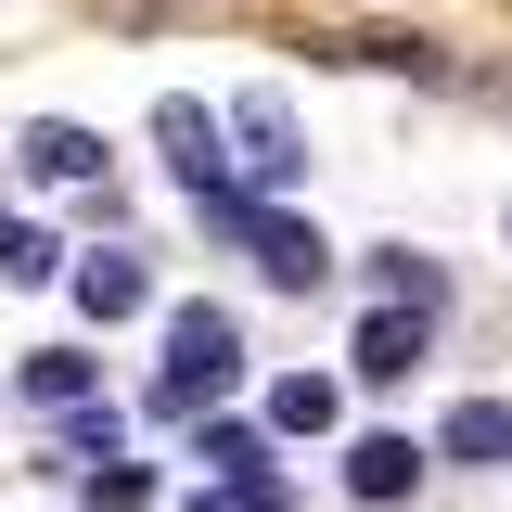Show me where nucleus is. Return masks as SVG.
I'll return each mask as SVG.
<instances>
[{
  "label": "nucleus",
  "mask_w": 512,
  "mask_h": 512,
  "mask_svg": "<svg viewBox=\"0 0 512 512\" xmlns=\"http://www.w3.org/2000/svg\"><path fill=\"white\" fill-rule=\"evenodd\" d=\"M205 218H218V231H231V244H244L256 269L282 282V295H320V269H333V244H320L308 218H282V205H256V192H218Z\"/></svg>",
  "instance_id": "obj_1"
},
{
  "label": "nucleus",
  "mask_w": 512,
  "mask_h": 512,
  "mask_svg": "<svg viewBox=\"0 0 512 512\" xmlns=\"http://www.w3.org/2000/svg\"><path fill=\"white\" fill-rule=\"evenodd\" d=\"M295 180H308V128H295V103H282V90H244V103H231V192L269 205V192H295Z\"/></svg>",
  "instance_id": "obj_2"
},
{
  "label": "nucleus",
  "mask_w": 512,
  "mask_h": 512,
  "mask_svg": "<svg viewBox=\"0 0 512 512\" xmlns=\"http://www.w3.org/2000/svg\"><path fill=\"white\" fill-rule=\"evenodd\" d=\"M231 359H244L231 308H180V320H167V372H154V410H205V397L231 384Z\"/></svg>",
  "instance_id": "obj_3"
},
{
  "label": "nucleus",
  "mask_w": 512,
  "mask_h": 512,
  "mask_svg": "<svg viewBox=\"0 0 512 512\" xmlns=\"http://www.w3.org/2000/svg\"><path fill=\"white\" fill-rule=\"evenodd\" d=\"M423 346H436V308H372L346 372H359V384H410V372H423Z\"/></svg>",
  "instance_id": "obj_4"
},
{
  "label": "nucleus",
  "mask_w": 512,
  "mask_h": 512,
  "mask_svg": "<svg viewBox=\"0 0 512 512\" xmlns=\"http://www.w3.org/2000/svg\"><path fill=\"white\" fill-rule=\"evenodd\" d=\"M64 282H77V320H128L141 295H154V269H141V244H90L77 269H64Z\"/></svg>",
  "instance_id": "obj_5"
},
{
  "label": "nucleus",
  "mask_w": 512,
  "mask_h": 512,
  "mask_svg": "<svg viewBox=\"0 0 512 512\" xmlns=\"http://www.w3.org/2000/svg\"><path fill=\"white\" fill-rule=\"evenodd\" d=\"M154 141H167V167H180L205 205L231 192V154H218V116H205V103H154Z\"/></svg>",
  "instance_id": "obj_6"
},
{
  "label": "nucleus",
  "mask_w": 512,
  "mask_h": 512,
  "mask_svg": "<svg viewBox=\"0 0 512 512\" xmlns=\"http://www.w3.org/2000/svg\"><path fill=\"white\" fill-rule=\"evenodd\" d=\"M26 180H52V192H90V180H103V141H90L77 116H39V128H26Z\"/></svg>",
  "instance_id": "obj_7"
},
{
  "label": "nucleus",
  "mask_w": 512,
  "mask_h": 512,
  "mask_svg": "<svg viewBox=\"0 0 512 512\" xmlns=\"http://www.w3.org/2000/svg\"><path fill=\"white\" fill-rule=\"evenodd\" d=\"M436 461H487V474H500L512 461V397H461L436 423Z\"/></svg>",
  "instance_id": "obj_8"
},
{
  "label": "nucleus",
  "mask_w": 512,
  "mask_h": 512,
  "mask_svg": "<svg viewBox=\"0 0 512 512\" xmlns=\"http://www.w3.org/2000/svg\"><path fill=\"white\" fill-rule=\"evenodd\" d=\"M346 487H359V500H410V487H423V448L410 436H359L346 448Z\"/></svg>",
  "instance_id": "obj_9"
},
{
  "label": "nucleus",
  "mask_w": 512,
  "mask_h": 512,
  "mask_svg": "<svg viewBox=\"0 0 512 512\" xmlns=\"http://www.w3.org/2000/svg\"><path fill=\"white\" fill-rule=\"evenodd\" d=\"M372 308H448V282H436V256H410V244H384V256H372Z\"/></svg>",
  "instance_id": "obj_10"
},
{
  "label": "nucleus",
  "mask_w": 512,
  "mask_h": 512,
  "mask_svg": "<svg viewBox=\"0 0 512 512\" xmlns=\"http://www.w3.org/2000/svg\"><path fill=\"white\" fill-rule=\"evenodd\" d=\"M333 423V372H282L269 384V436H320Z\"/></svg>",
  "instance_id": "obj_11"
},
{
  "label": "nucleus",
  "mask_w": 512,
  "mask_h": 512,
  "mask_svg": "<svg viewBox=\"0 0 512 512\" xmlns=\"http://www.w3.org/2000/svg\"><path fill=\"white\" fill-rule=\"evenodd\" d=\"M90 397V346H39L26 359V410H77Z\"/></svg>",
  "instance_id": "obj_12"
},
{
  "label": "nucleus",
  "mask_w": 512,
  "mask_h": 512,
  "mask_svg": "<svg viewBox=\"0 0 512 512\" xmlns=\"http://www.w3.org/2000/svg\"><path fill=\"white\" fill-rule=\"evenodd\" d=\"M0 269H13V282H52V269H64V244L39 231V218H0Z\"/></svg>",
  "instance_id": "obj_13"
},
{
  "label": "nucleus",
  "mask_w": 512,
  "mask_h": 512,
  "mask_svg": "<svg viewBox=\"0 0 512 512\" xmlns=\"http://www.w3.org/2000/svg\"><path fill=\"white\" fill-rule=\"evenodd\" d=\"M90 512H154V474L141 461H90Z\"/></svg>",
  "instance_id": "obj_14"
},
{
  "label": "nucleus",
  "mask_w": 512,
  "mask_h": 512,
  "mask_svg": "<svg viewBox=\"0 0 512 512\" xmlns=\"http://www.w3.org/2000/svg\"><path fill=\"white\" fill-rule=\"evenodd\" d=\"M205 461H218V474H269V423H218Z\"/></svg>",
  "instance_id": "obj_15"
},
{
  "label": "nucleus",
  "mask_w": 512,
  "mask_h": 512,
  "mask_svg": "<svg viewBox=\"0 0 512 512\" xmlns=\"http://www.w3.org/2000/svg\"><path fill=\"white\" fill-rule=\"evenodd\" d=\"M192 512H282V487H269V474H218Z\"/></svg>",
  "instance_id": "obj_16"
}]
</instances>
